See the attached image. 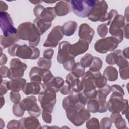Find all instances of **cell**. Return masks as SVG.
<instances>
[{"label":"cell","mask_w":129,"mask_h":129,"mask_svg":"<svg viewBox=\"0 0 129 129\" xmlns=\"http://www.w3.org/2000/svg\"><path fill=\"white\" fill-rule=\"evenodd\" d=\"M17 29L19 38L28 41L30 46L36 47L38 45L40 35L33 23L30 22L23 23L19 25Z\"/></svg>","instance_id":"cell-1"},{"label":"cell","mask_w":129,"mask_h":129,"mask_svg":"<svg viewBox=\"0 0 129 129\" xmlns=\"http://www.w3.org/2000/svg\"><path fill=\"white\" fill-rule=\"evenodd\" d=\"M40 85L41 89L38 94V101L42 110L51 113L56 102V92L42 83Z\"/></svg>","instance_id":"cell-2"},{"label":"cell","mask_w":129,"mask_h":129,"mask_svg":"<svg viewBox=\"0 0 129 129\" xmlns=\"http://www.w3.org/2000/svg\"><path fill=\"white\" fill-rule=\"evenodd\" d=\"M108 110L112 112L121 113L125 114L127 118L128 100L124 99L123 96L120 94L112 93L107 102Z\"/></svg>","instance_id":"cell-3"},{"label":"cell","mask_w":129,"mask_h":129,"mask_svg":"<svg viewBox=\"0 0 129 129\" xmlns=\"http://www.w3.org/2000/svg\"><path fill=\"white\" fill-rule=\"evenodd\" d=\"M97 2L96 0H72L70 2L73 13L77 16L84 18L88 17Z\"/></svg>","instance_id":"cell-4"},{"label":"cell","mask_w":129,"mask_h":129,"mask_svg":"<svg viewBox=\"0 0 129 129\" xmlns=\"http://www.w3.org/2000/svg\"><path fill=\"white\" fill-rule=\"evenodd\" d=\"M108 5L105 1H98L96 5L92 10L88 19L92 22H105L109 20V15L107 13Z\"/></svg>","instance_id":"cell-5"},{"label":"cell","mask_w":129,"mask_h":129,"mask_svg":"<svg viewBox=\"0 0 129 129\" xmlns=\"http://www.w3.org/2000/svg\"><path fill=\"white\" fill-rule=\"evenodd\" d=\"M125 23L124 17L118 14L112 19L109 25V33L112 36L116 38L119 43H120L123 38V27Z\"/></svg>","instance_id":"cell-6"},{"label":"cell","mask_w":129,"mask_h":129,"mask_svg":"<svg viewBox=\"0 0 129 129\" xmlns=\"http://www.w3.org/2000/svg\"><path fill=\"white\" fill-rule=\"evenodd\" d=\"M119 43L116 38L113 36L107 37L98 39L94 44V48L97 52L104 54L115 50Z\"/></svg>","instance_id":"cell-7"},{"label":"cell","mask_w":129,"mask_h":129,"mask_svg":"<svg viewBox=\"0 0 129 129\" xmlns=\"http://www.w3.org/2000/svg\"><path fill=\"white\" fill-rule=\"evenodd\" d=\"M40 51L38 48L31 47L24 44L19 45L18 44L15 53V56H18L22 59L34 60L38 58Z\"/></svg>","instance_id":"cell-8"},{"label":"cell","mask_w":129,"mask_h":129,"mask_svg":"<svg viewBox=\"0 0 129 129\" xmlns=\"http://www.w3.org/2000/svg\"><path fill=\"white\" fill-rule=\"evenodd\" d=\"M0 22L1 28L4 36H7L17 33V29L13 25V20L7 12H0Z\"/></svg>","instance_id":"cell-9"},{"label":"cell","mask_w":129,"mask_h":129,"mask_svg":"<svg viewBox=\"0 0 129 129\" xmlns=\"http://www.w3.org/2000/svg\"><path fill=\"white\" fill-rule=\"evenodd\" d=\"M27 68V64L22 62L19 58H14L12 59L10 62V74L9 78L11 80L21 78Z\"/></svg>","instance_id":"cell-10"},{"label":"cell","mask_w":129,"mask_h":129,"mask_svg":"<svg viewBox=\"0 0 129 129\" xmlns=\"http://www.w3.org/2000/svg\"><path fill=\"white\" fill-rule=\"evenodd\" d=\"M63 35L61 26H55L48 34L47 39L44 42L43 46L46 47L54 48L56 47L59 41L63 38Z\"/></svg>","instance_id":"cell-11"},{"label":"cell","mask_w":129,"mask_h":129,"mask_svg":"<svg viewBox=\"0 0 129 129\" xmlns=\"http://www.w3.org/2000/svg\"><path fill=\"white\" fill-rule=\"evenodd\" d=\"M111 92L110 86L106 85L102 88H99L97 90V96L96 99L99 105V113H104L107 111V102L106 101L107 96Z\"/></svg>","instance_id":"cell-12"},{"label":"cell","mask_w":129,"mask_h":129,"mask_svg":"<svg viewBox=\"0 0 129 129\" xmlns=\"http://www.w3.org/2000/svg\"><path fill=\"white\" fill-rule=\"evenodd\" d=\"M71 45V43L67 41L59 43L57 55V60L58 63L63 64L67 61L75 59V57L72 56L70 53Z\"/></svg>","instance_id":"cell-13"},{"label":"cell","mask_w":129,"mask_h":129,"mask_svg":"<svg viewBox=\"0 0 129 129\" xmlns=\"http://www.w3.org/2000/svg\"><path fill=\"white\" fill-rule=\"evenodd\" d=\"M81 81L83 87L82 90L83 93L90 92L97 88L95 84V76L93 72L89 70L85 73L82 77Z\"/></svg>","instance_id":"cell-14"},{"label":"cell","mask_w":129,"mask_h":129,"mask_svg":"<svg viewBox=\"0 0 129 129\" xmlns=\"http://www.w3.org/2000/svg\"><path fill=\"white\" fill-rule=\"evenodd\" d=\"M80 109L74 105H70L65 109L67 118L74 125L77 126L82 125L85 122L80 116Z\"/></svg>","instance_id":"cell-15"},{"label":"cell","mask_w":129,"mask_h":129,"mask_svg":"<svg viewBox=\"0 0 129 129\" xmlns=\"http://www.w3.org/2000/svg\"><path fill=\"white\" fill-rule=\"evenodd\" d=\"M95 35V31L86 23L81 24L79 28L78 35L80 39L88 42L89 44L91 42Z\"/></svg>","instance_id":"cell-16"},{"label":"cell","mask_w":129,"mask_h":129,"mask_svg":"<svg viewBox=\"0 0 129 129\" xmlns=\"http://www.w3.org/2000/svg\"><path fill=\"white\" fill-rule=\"evenodd\" d=\"M89 47V43L84 40L79 39L75 43L71 44L70 47V53L72 56H76L86 52Z\"/></svg>","instance_id":"cell-17"},{"label":"cell","mask_w":129,"mask_h":129,"mask_svg":"<svg viewBox=\"0 0 129 129\" xmlns=\"http://www.w3.org/2000/svg\"><path fill=\"white\" fill-rule=\"evenodd\" d=\"M66 83L73 91L80 92L83 90V87L82 81L72 73H70L67 75Z\"/></svg>","instance_id":"cell-18"},{"label":"cell","mask_w":129,"mask_h":129,"mask_svg":"<svg viewBox=\"0 0 129 129\" xmlns=\"http://www.w3.org/2000/svg\"><path fill=\"white\" fill-rule=\"evenodd\" d=\"M20 120L21 125V128L35 129L40 128L41 124L37 117L29 116L27 117H23Z\"/></svg>","instance_id":"cell-19"},{"label":"cell","mask_w":129,"mask_h":129,"mask_svg":"<svg viewBox=\"0 0 129 129\" xmlns=\"http://www.w3.org/2000/svg\"><path fill=\"white\" fill-rule=\"evenodd\" d=\"M26 83V79L22 78L11 80L9 81L5 80V84L8 90H9L13 92H19L22 90Z\"/></svg>","instance_id":"cell-20"},{"label":"cell","mask_w":129,"mask_h":129,"mask_svg":"<svg viewBox=\"0 0 129 129\" xmlns=\"http://www.w3.org/2000/svg\"><path fill=\"white\" fill-rule=\"evenodd\" d=\"M57 15L55 14L54 7L44 8L38 18L47 22H51Z\"/></svg>","instance_id":"cell-21"},{"label":"cell","mask_w":129,"mask_h":129,"mask_svg":"<svg viewBox=\"0 0 129 129\" xmlns=\"http://www.w3.org/2000/svg\"><path fill=\"white\" fill-rule=\"evenodd\" d=\"M41 89V85L40 84L36 82H31L30 83H26L22 90L25 94L29 95L30 94H39Z\"/></svg>","instance_id":"cell-22"},{"label":"cell","mask_w":129,"mask_h":129,"mask_svg":"<svg viewBox=\"0 0 129 129\" xmlns=\"http://www.w3.org/2000/svg\"><path fill=\"white\" fill-rule=\"evenodd\" d=\"M55 14L58 16H64L70 12V7L69 1H60L58 2L54 6Z\"/></svg>","instance_id":"cell-23"},{"label":"cell","mask_w":129,"mask_h":129,"mask_svg":"<svg viewBox=\"0 0 129 129\" xmlns=\"http://www.w3.org/2000/svg\"><path fill=\"white\" fill-rule=\"evenodd\" d=\"M20 39L17 33L7 36L1 35L0 43L1 47L4 49L9 47L19 41Z\"/></svg>","instance_id":"cell-24"},{"label":"cell","mask_w":129,"mask_h":129,"mask_svg":"<svg viewBox=\"0 0 129 129\" xmlns=\"http://www.w3.org/2000/svg\"><path fill=\"white\" fill-rule=\"evenodd\" d=\"M78 24L74 21H69L66 22L61 26L62 32L63 35L67 36H70L74 34L77 30Z\"/></svg>","instance_id":"cell-25"},{"label":"cell","mask_w":129,"mask_h":129,"mask_svg":"<svg viewBox=\"0 0 129 129\" xmlns=\"http://www.w3.org/2000/svg\"><path fill=\"white\" fill-rule=\"evenodd\" d=\"M112 123H114L117 128H127L126 122L122 117L120 113L113 112L110 115V118Z\"/></svg>","instance_id":"cell-26"},{"label":"cell","mask_w":129,"mask_h":129,"mask_svg":"<svg viewBox=\"0 0 129 129\" xmlns=\"http://www.w3.org/2000/svg\"><path fill=\"white\" fill-rule=\"evenodd\" d=\"M33 24L40 35L45 32L51 26V22H47L39 18H36L33 21Z\"/></svg>","instance_id":"cell-27"},{"label":"cell","mask_w":129,"mask_h":129,"mask_svg":"<svg viewBox=\"0 0 129 129\" xmlns=\"http://www.w3.org/2000/svg\"><path fill=\"white\" fill-rule=\"evenodd\" d=\"M44 70L41 69L37 67H33L31 68L29 76L31 82L38 83L40 84L42 83V77Z\"/></svg>","instance_id":"cell-28"},{"label":"cell","mask_w":129,"mask_h":129,"mask_svg":"<svg viewBox=\"0 0 129 129\" xmlns=\"http://www.w3.org/2000/svg\"><path fill=\"white\" fill-rule=\"evenodd\" d=\"M118 73L117 69L112 66H107L103 71V76L110 82L116 81L118 79Z\"/></svg>","instance_id":"cell-29"},{"label":"cell","mask_w":129,"mask_h":129,"mask_svg":"<svg viewBox=\"0 0 129 129\" xmlns=\"http://www.w3.org/2000/svg\"><path fill=\"white\" fill-rule=\"evenodd\" d=\"M36 103V98L34 96H30L23 99L20 102V104L23 109L28 111Z\"/></svg>","instance_id":"cell-30"},{"label":"cell","mask_w":129,"mask_h":129,"mask_svg":"<svg viewBox=\"0 0 129 129\" xmlns=\"http://www.w3.org/2000/svg\"><path fill=\"white\" fill-rule=\"evenodd\" d=\"M64 81L62 78L60 77H54L49 83L45 85L52 88L56 93H57L59 91L60 88L64 85Z\"/></svg>","instance_id":"cell-31"},{"label":"cell","mask_w":129,"mask_h":129,"mask_svg":"<svg viewBox=\"0 0 129 129\" xmlns=\"http://www.w3.org/2000/svg\"><path fill=\"white\" fill-rule=\"evenodd\" d=\"M128 61L122 54V50L117 49V57L115 64L117 65L119 68L128 67Z\"/></svg>","instance_id":"cell-32"},{"label":"cell","mask_w":129,"mask_h":129,"mask_svg":"<svg viewBox=\"0 0 129 129\" xmlns=\"http://www.w3.org/2000/svg\"><path fill=\"white\" fill-rule=\"evenodd\" d=\"M72 73L77 78L82 77L85 73V68L80 62L75 63L72 70Z\"/></svg>","instance_id":"cell-33"},{"label":"cell","mask_w":129,"mask_h":129,"mask_svg":"<svg viewBox=\"0 0 129 129\" xmlns=\"http://www.w3.org/2000/svg\"><path fill=\"white\" fill-rule=\"evenodd\" d=\"M95 76V84L97 88H101L107 84V79L100 73L99 71L94 72Z\"/></svg>","instance_id":"cell-34"},{"label":"cell","mask_w":129,"mask_h":129,"mask_svg":"<svg viewBox=\"0 0 129 129\" xmlns=\"http://www.w3.org/2000/svg\"><path fill=\"white\" fill-rule=\"evenodd\" d=\"M87 104V109L90 112L95 113L99 112V105L96 98L88 100Z\"/></svg>","instance_id":"cell-35"},{"label":"cell","mask_w":129,"mask_h":129,"mask_svg":"<svg viewBox=\"0 0 129 129\" xmlns=\"http://www.w3.org/2000/svg\"><path fill=\"white\" fill-rule=\"evenodd\" d=\"M102 60L99 57L95 56L93 57V61L89 67V70L93 72H98L102 67Z\"/></svg>","instance_id":"cell-36"},{"label":"cell","mask_w":129,"mask_h":129,"mask_svg":"<svg viewBox=\"0 0 129 129\" xmlns=\"http://www.w3.org/2000/svg\"><path fill=\"white\" fill-rule=\"evenodd\" d=\"M39 68L43 70H49L51 67L52 62L50 59L44 57H40L37 62Z\"/></svg>","instance_id":"cell-37"},{"label":"cell","mask_w":129,"mask_h":129,"mask_svg":"<svg viewBox=\"0 0 129 129\" xmlns=\"http://www.w3.org/2000/svg\"><path fill=\"white\" fill-rule=\"evenodd\" d=\"M93 57L94 56L92 54L90 53H86L81 58L80 63L85 68L89 67L93 61Z\"/></svg>","instance_id":"cell-38"},{"label":"cell","mask_w":129,"mask_h":129,"mask_svg":"<svg viewBox=\"0 0 129 129\" xmlns=\"http://www.w3.org/2000/svg\"><path fill=\"white\" fill-rule=\"evenodd\" d=\"M54 77V76L49 70H44L42 77V83L45 85L48 84L51 81Z\"/></svg>","instance_id":"cell-39"},{"label":"cell","mask_w":129,"mask_h":129,"mask_svg":"<svg viewBox=\"0 0 129 129\" xmlns=\"http://www.w3.org/2000/svg\"><path fill=\"white\" fill-rule=\"evenodd\" d=\"M86 127L87 128H100L99 120L95 117L89 118L86 121Z\"/></svg>","instance_id":"cell-40"},{"label":"cell","mask_w":129,"mask_h":129,"mask_svg":"<svg viewBox=\"0 0 129 129\" xmlns=\"http://www.w3.org/2000/svg\"><path fill=\"white\" fill-rule=\"evenodd\" d=\"M12 110L13 114L18 117H22L25 113V110L22 108L20 103L14 104L13 106Z\"/></svg>","instance_id":"cell-41"},{"label":"cell","mask_w":129,"mask_h":129,"mask_svg":"<svg viewBox=\"0 0 129 129\" xmlns=\"http://www.w3.org/2000/svg\"><path fill=\"white\" fill-rule=\"evenodd\" d=\"M28 112L30 116L38 117L41 113V109L36 103L29 110H28Z\"/></svg>","instance_id":"cell-42"},{"label":"cell","mask_w":129,"mask_h":129,"mask_svg":"<svg viewBox=\"0 0 129 129\" xmlns=\"http://www.w3.org/2000/svg\"><path fill=\"white\" fill-rule=\"evenodd\" d=\"M108 26L106 24H102L101 25H99L97 29V33L102 38L105 37L106 35H107L108 31Z\"/></svg>","instance_id":"cell-43"},{"label":"cell","mask_w":129,"mask_h":129,"mask_svg":"<svg viewBox=\"0 0 129 129\" xmlns=\"http://www.w3.org/2000/svg\"><path fill=\"white\" fill-rule=\"evenodd\" d=\"M116 56H117V51L116 50L113 52L110 53L106 56L105 58L106 62L109 65L115 64Z\"/></svg>","instance_id":"cell-44"},{"label":"cell","mask_w":129,"mask_h":129,"mask_svg":"<svg viewBox=\"0 0 129 129\" xmlns=\"http://www.w3.org/2000/svg\"><path fill=\"white\" fill-rule=\"evenodd\" d=\"M112 122L108 117H105L101 119L100 123V128L102 129H109L111 128Z\"/></svg>","instance_id":"cell-45"},{"label":"cell","mask_w":129,"mask_h":129,"mask_svg":"<svg viewBox=\"0 0 129 129\" xmlns=\"http://www.w3.org/2000/svg\"><path fill=\"white\" fill-rule=\"evenodd\" d=\"M10 98L11 101L15 104L20 103L21 97L20 94L18 92L11 91L10 94Z\"/></svg>","instance_id":"cell-46"},{"label":"cell","mask_w":129,"mask_h":129,"mask_svg":"<svg viewBox=\"0 0 129 129\" xmlns=\"http://www.w3.org/2000/svg\"><path fill=\"white\" fill-rule=\"evenodd\" d=\"M120 78L123 80H127L129 78V68L124 67L119 69Z\"/></svg>","instance_id":"cell-47"},{"label":"cell","mask_w":129,"mask_h":129,"mask_svg":"<svg viewBox=\"0 0 129 129\" xmlns=\"http://www.w3.org/2000/svg\"><path fill=\"white\" fill-rule=\"evenodd\" d=\"M7 127L9 129L11 128H21V125L20 120H11L7 124Z\"/></svg>","instance_id":"cell-48"},{"label":"cell","mask_w":129,"mask_h":129,"mask_svg":"<svg viewBox=\"0 0 129 129\" xmlns=\"http://www.w3.org/2000/svg\"><path fill=\"white\" fill-rule=\"evenodd\" d=\"M42 118L43 121L46 123H50L52 121V116L51 113L42 110Z\"/></svg>","instance_id":"cell-49"},{"label":"cell","mask_w":129,"mask_h":129,"mask_svg":"<svg viewBox=\"0 0 129 129\" xmlns=\"http://www.w3.org/2000/svg\"><path fill=\"white\" fill-rule=\"evenodd\" d=\"M110 88H111V92L112 93H116L120 94L123 96L124 95V90L120 86L115 84L111 86Z\"/></svg>","instance_id":"cell-50"},{"label":"cell","mask_w":129,"mask_h":129,"mask_svg":"<svg viewBox=\"0 0 129 129\" xmlns=\"http://www.w3.org/2000/svg\"><path fill=\"white\" fill-rule=\"evenodd\" d=\"M75 59H72L66 61L63 63V67L64 69L68 71H71L74 64H75Z\"/></svg>","instance_id":"cell-51"},{"label":"cell","mask_w":129,"mask_h":129,"mask_svg":"<svg viewBox=\"0 0 129 129\" xmlns=\"http://www.w3.org/2000/svg\"><path fill=\"white\" fill-rule=\"evenodd\" d=\"M0 73L1 77L3 78H7L9 77L10 72V69H9L6 66H1L0 68Z\"/></svg>","instance_id":"cell-52"},{"label":"cell","mask_w":129,"mask_h":129,"mask_svg":"<svg viewBox=\"0 0 129 129\" xmlns=\"http://www.w3.org/2000/svg\"><path fill=\"white\" fill-rule=\"evenodd\" d=\"M53 54H54V50L52 48H48V49H45L43 51V56L45 58L51 59L53 57Z\"/></svg>","instance_id":"cell-53"},{"label":"cell","mask_w":129,"mask_h":129,"mask_svg":"<svg viewBox=\"0 0 129 129\" xmlns=\"http://www.w3.org/2000/svg\"><path fill=\"white\" fill-rule=\"evenodd\" d=\"M118 12L114 9L111 10L109 12V13H108V15H109V20L108 21V22L106 23L107 26H109L110 22H111V21L112 20V19L117 15H118Z\"/></svg>","instance_id":"cell-54"},{"label":"cell","mask_w":129,"mask_h":129,"mask_svg":"<svg viewBox=\"0 0 129 129\" xmlns=\"http://www.w3.org/2000/svg\"><path fill=\"white\" fill-rule=\"evenodd\" d=\"M59 91L60 92V93L62 94L66 95L69 94L72 91V90H71V89L68 85H63L60 88Z\"/></svg>","instance_id":"cell-55"},{"label":"cell","mask_w":129,"mask_h":129,"mask_svg":"<svg viewBox=\"0 0 129 129\" xmlns=\"http://www.w3.org/2000/svg\"><path fill=\"white\" fill-rule=\"evenodd\" d=\"M8 90L6 84H5V80L1 82V91H0V94L1 96H3V95L5 94L7 91Z\"/></svg>","instance_id":"cell-56"},{"label":"cell","mask_w":129,"mask_h":129,"mask_svg":"<svg viewBox=\"0 0 129 129\" xmlns=\"http://www.w3.org/2000/svg\"><path fill=\"white\" fill-rule=\"evenodd\" d=\"M7 62V57L6 54L1 53V58H0V65L1 66H4Z\"/></svg>","instance_id":"cell-57"},{"label":"cell","mask_w":129,"mask_h":129,"mask_svg":"<svg viewBox=\"0 0 129 129\" xmlns=\"http://www.w3.org/2000/svg\"><path fill=\"white\" fill-rule=\"evenodd\" d=\"M8 9V6L3 1H0V10L1 12H5Z\"/></svg>","instance_id":"cell-58"},{"label":"cell","mask_w":129,"mask_h":129,"mask_svg":"<svg viewBox=\"0 0 129 129\" xmlns=\"http://www.w3.org/2000/svg\"><path fill=\"white\" fill-rule=\"evenodd\" d=\"M123 35L126 39H128V23L125 24L123 27Z\"/></svg>","instance_id":"cell-59"},{"label":"cell","mask_w":129,"mask_h":129,"mask_svg":"<svg viewBox=\"0 0 129 129\" xmlns=\"http://www.w3.org/2000/svg\"><path fill=\"white\" fill-rule=\"evenodd\" d=\"M122 54L124 56V57L125 58L128 59V47H126V48L123 49V50L122 51Z\"/></svg>","instance_id":"cell-60"},{"label":"cell","mask_w":129,"mask_h":129,"mask_svg":"<svg viewBox=\"0 0 129 129\" xmlns=\"http://www.w3.org/2000/svg\"><path fill=\"white\" fill-rule=\"evenodd\" d=\"M1 108H2L5 104V99L3 96H1Z\"/></svg>","instance_id":"cell-61"},{"label":"cell","mask_w":129,"mask_h":129,"mask_svg":"<svg viewBox=\"0 0 129 129\" xmlns=\"http://www.w3.org/2000/svg\"><path fill=\"white\" fill-rule=\"evenodd\" d=\"M31 3H32V4H33L34 5H36V4H39V3H41L42 1H30Z\"/></svg>","instance_id":"cell-62"},{"label":"cell","mask_w":129,"mask_h":129,"mask_svg":"<svg viewBox=\"0 0 129 129\" xmlns=\"http://www.w3.org/2000/svg\"><path fill=\"white\" fill-rule=\"evenodd\" d=\"M45 3H55V2H44Z\"/></svg>","instance_id":"cell-63"}]
</instances>
